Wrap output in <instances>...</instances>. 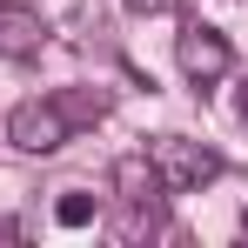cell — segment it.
Returning <instances> with one entry per match:
<instances>
[{"instance_id":"cell-1","label":"cell","mask_w":248,"mask_h":248,"mask_svg":"<svg viewBox=\"0 0 248 248\" xmlns=\"http://www.w3.org/2000/svg\"><path fill=\"white\" fill-rule=\"evenodd\" d=\"M148 161L161 174V188L174 195H188V188H202L221 174V155L208 148V141H188V134H161V141H148Z\"/></svg>"},{"instance_id":"cell-2","label":"cell","mask_w":248,"mask_h":248,"mask_svg":"<svg viewBox=\"0 0 248 248\" xmlns=\"http://www.w3.org/2000/svg\"><path fill=\"white\" fill-rule=\"evenodd\" d=\"M67 134H74V121L61 114V101H54V94H41V101H20V108L7 114V141H14L20 155H54Z\"/></svg>"},{"instance_id":"cell-3","label":"cell","mask_w":248,"mask_h":248,"mask_svg":"<svg viewBox=\"0 0 248 248\" xmlns=\"http://www.w3.org/2000/svg\"><path fill=\"white\" fill-rule=\"evenodd\" d=\"M174 61H181V74L195 87H215L228 67H235V54H228V34H215V27H181V41H174Z\"/></svg>"},{"instance_id":"cell-4","label":"cell","mask_w":248,"mask_h":248,"mask_svg":"<svg viewBox=\"0 0 248 248\" xmlns=\"http://www.w3.org/2000/svg\"><path fill=\"white\" fill-rule=\"evenodd\" d=\"M41 41H47V20H41V7L0 0V54H7V61H27V54H41Z\"/></svg>"},{"instance_id":"cell-5","label":"cell","mask_w":248,"mask_h":248,"mask_svg":"<svg viewBox=\"0 0 248 248\" xmlns=\"http://www.w3.org/2000/svg\"><path fill=\"white\" fill-rule=\"evenodd\" d=\"M114 195H121L127 208H155V195H161L155 161H148V155H121V161H114Z\"/></svg>"},{"instance_id":"cell-6","label":"cell","mask_w":248,"mask_h":248,"mask_svg":"<svg viewBox=\"0 0 248 248\" xmlns=\"http://www.w3.org/2000/svg\"><path fill=\"white\" fill-rule=\"evenodd\" d=\"M54 101H61V114H67L74 127H87V121H101V114H108V94H101V87H61Z\"/></svg>"},{"instance_id":"cell-7","label":"cell","mask_w":248,"mask_h":248,"mask_svg":"<svg viewBox=\"0 0 248 248\" xmlns=\"http://www.w3.org/2000/svg\"><path fill=\"white\" fill-rule=\"evenodd\" d=\"M94 215H101V202L81 195V188H67V195L54 202V221H61V228H94Z\"/></svg>"},{"instance_id":"cell-8","label":"cell","mask_w":248,"mask_h":248,"mask_svg":"<svg viewBox=\"0 0 248 248\" xmlns=\"http://www.w3.org/2000/svg\"><path fill=\"white\" fill-rule=\"evenodd\" d=\"M127 7H134V14H168L174 0H127Z\"/></svg>"},{"instance_id":"cell-9","label":"cell","mask_w":248,"mask_h":248,"mask_svg":"<svg viewBox=\"0 0 248 248\" xmlns=\"http://www.w3.org/2000/svg\"><path fill=\"white\" fill-rule=\"evenodd\" d=\"M242 121H248V87H242Z\"/></svg>"},{"instance_id":"cell-10","label":"cell","mask_w":248,"mask_h":248,"mask_svg":"<svg viewBox=\"0 0 248 248\" xmlns=\"http://www.w3.org/2000/svg\"><path fill=\"white\" fill-rule=\"evenodd\" d=\"M242 235H248V208H242Z\"/></svg>"}]
</instances>
